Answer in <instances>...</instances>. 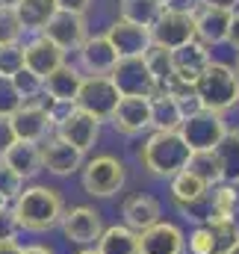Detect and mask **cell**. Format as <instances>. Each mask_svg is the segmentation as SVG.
I'll use <instances>...</instances> for the list:
<instances>
[{
	"mask_svg": "<svg viewBox=\"0 0 239 254\" xmlns=\"http://www.w3.org/2000/svg\"><path fill=\"white\" fill-rule=\"evenodd\" d=\"M12 213H15L21 231L45 234V231H54L57 225H62L65 201H62L60 190L45 187V184H33V187L18 192V198L12 201Z\"/></svg>",
	"mask_w": 239,
	"mask_h": 254,
	"instance_id": "obj_1",
	"label": "cell"
},
{
	"mask_svg": "<svg viewBox=\"0 0 239 254\" xmlns=\"http://www.w3.org/2000/svg\"><path fill=\"white\" fill-rule=\"evenodd\" d=\"M189 157H192V148L183 142L178 130H154L139 148V163L154 178H163V181H172L175 175H180Z\"/></svg>",
	"mask_w": 239,
	"mask_h": 254,
	"instance_id": "obj_2",
	"label": "cell"
},
{
	"mask_svg": "<svg viewBox=\"0 0 239 254\" xmlns=\"http://www.w3.org/2000/svg\"><path fill=\"white\" fill-rule=\"evenodd\" d=\"M195 98H198L201 110H210V113H219V116H225L228 110H234L239 104L237 68L213 60L204 68V74L195 80Z\"/></svg>",
	"mask_w": 239,
	"mask_h": 254,
	"instance_id": "obj_3",
	"label": "cell"
},
{
	"mask_svg": "<svg viewBox=\"0 0 239 254\" xmlns=\"http://www.w3.org/2000/svg\"><path fill=\"white\" fill-rule=\"evenodd\" d=\"M121 95L116 89V83L110 80V74H86L83 83H80V92H77V101L74 107L95 116L98 122H110L116 107H119Z\"/></svg>",
	"mask_w": 239,
	"mask_h": 254,
	"instance_id": "obj_4",
	"label": "cell"
},
{
	"mask_svg": "<svg viewBox=\"0 0 239 254\" xmlns=\"http://www.w3.org/2000/svg\"><path fill=\"white\" fill-rule=\"evenodd\" d=\"M83 190L92 198H110L124 187L127 169L116 154H98L89 163H83Z\"/></svg>",
	"mask_w": 239,
	"mask_h": 254,
	"instance_id": "obj_5",
	"label": "cell"
},
{
	"mask_svg": "<svg viewBox=\"0 0 239 254\" xmlns=\"http://www.w3.org/2000/svg\"><path fill=\"white\" fill-rule=\"evenodd\" d=\"M178 133L183 136V142H186L192 151H213V148L225 139L228 122H225V116H219V113L198 110V113H192V116H183Z\"/></svg>",
	"mask_w": 239,
	"mask_h": 254,
	"instance_id": "obj_6",
	"label": "cell"
},
{
	"mask_svg": "<svg viewBox=\"0 0 239 254\" xmlns=\"http://www.w3.org/2000/svg\"><path fill=\"white\" fill-rule=\"evenodd\" d=\"M12 130H15V139L18 142H33V145H42L51 133H54V119L45 107V98H36L30 104H21L12 116Z\"/></svg>",
	"mask_w": 239,
	"mask_h": 254,
	"instance_id": "obj_7",
	"label": "cell"
},
{
	"mask_svg": "<svg viewBox=\"0 0 239 254\" xmlns=\"http://www.w3.org/2000/svg\"><path fill=\"white\" fill-rule=\"evenodd\" d=\"M110 80L116 83L121 98H154V92L160 86L154 80V74L148 71V65H145L142 57L119 60L116 68H113V74H110Z\"/></svg>",
	"mask_w": 239,
	"mask_h": 254,
	"instance_id": "obj_8",
	"label": "cell"
},
{
	"mask_svg": "<svg viewBox=\"0 0 239 254\" xmlns=\"http://www.w3.org/2000/svg\"><path fill=\"white\" fill-rule=\"evenodd\" d=\"M62 234L74 246H83V249L95 246L101 240V234H104V219H101V213L95 207H86V204L71 207L62 216Z\"/></svg>",
	"mask_w": 239,
	"mask_h": 254,
	"instance_id": "obj_9",
	"label": "cell"
},
{
	"mask_svg": "<svg viewBox=\"0 0 239 254\" xmlns=\"http://www.w3.org/2000/svg\"><path fill=\"white\" fill-rule=\"evenodd\" d=\"M45 39H51L62 54H71V51H80V45L86 42L89 36V24H86V15H74V12H62L57 9L54 18L48 21V27L42 30Z\"/></svg>",
	"mask_w": 239,
	"mask_h": 254,
	"instance_id": "obj_10",
	"label": "cell"
},
{
	"mask_svg": "<svg viewBox=\"0 0 239 254\" xmlns=\"http://www.w3.org/2000/svg\"><path fill=\"white\" fill-rule=\"evenodd\" d=\"M195 42V15L163 12L160 21L151 27V45L163 51H178L183 45Z\"/></svg>",
	"mask_w": 239,
	"mask_h": 254,
	"instance_id": "obj_11",
	"label": "cell"
},
{
	"mask_svg": "<svg viewBox=\"0 0 239 254\" xmlns=\"http://www.w3.org/2000/svg\"><path fill=\"white\" fill-rule=\"evenodd\" d=\"M54 133L60 136L62 142H68V145H74L77 151L86 154V151L98 142V136H101V122H98L95 116H89V113L71 107L60 122H57V130H54Z\"/></svg>",
	"mask_w": 239,
	"mask_h": 254,
	"instance_id": "obj_12",
	"label": "cell"
},
{
	"mask_svg": "<svg viewBox=\"0 0 239 254\" xmlns=\"http://www.w3.org/2000/svg\"><path fill=\"white\" fill-rule=\"evenodd\" d=\"M39 151H42V169H48L57 178H68V175L83 169V151H77L74 145L62 142L57 133H51L39 145Z\"/></svg>",
	"mask_w": 239,
	"mask_h": 254,
	"instance_id": "obj_13",
	"label": "cell"
},
{
	"mask_svg": "<svg viewBox=\"0 0 239 254\" xmlns=\"http://www.w3.org/2000/svg\"><path fill=\"white\" fill-rule=\"evenodd\" d=\"M186 252V234L180 225L160 219L154 228L139 234V254H183Z\"/></svg>",
	"mask_w": 239,
	"mask_h": 254,
	"instance_id": "obj_14",
	"label": "cell"
},
{
	"mask_svg": "<svg viewBox=\"0 0 239 254\" xmlns=\"http://www.w3.org/2000/svg\"><path fill=\"white\" fill-rule=\"evenodd\" d=\"M104 36H107L110 45L116 48L119 60H127V57H145V51L151 48V30L136 27V24H130V21H121V18H116V21L107 27Z\"/></svg>",
	"mask_w": 239,
	"mask_h": 254,
	"instance_id": "obj_15",
	"label": "cell"
},
{
	"mask_svg": "<svg viewBox=\"0 0 239 254\" xmlns=\"http://www.w3.org/2000/svg\"><path fill=\"white\" fill-rule=\"evenodd\" d=\"M110 122L121 136H139L151 130V98H121Z\"/></svg>",
	"mask_w": 239,
	"mask_h": 254,
	"instance_id": "obj_16",
	"label": "cell"
},
{
	"mask_svg": "<svg viewBox=\"0 0 239 254\" xmlns=\"http://www.w3.org/2000/svg\"><path fill=\"white\" fill-rule=\"evenodd\" d=\"M77 57H80V71H86V74H113V68L119 63V54L104 33L86 36Z\"/></svg>",
	"mask_w": 239,
	"mask_h": 254,
	"instance_id": "obj_17",
	"label": "cell"
},
{
	"mask_svg": "<svg viewBox=\"0 0 239 254\" xmlns=\"http://www.w3.org/2000/svg\"><path fill=\"white\" fill-rule=\"evenodd\" d=\"M62 63H65V54H62L51 39H45L42 33L33 36V39L24 45V68H30V71H33L36 77H42V80H45L48 74H54Z\"/></svg>",
	"mask_w": 239,
	"mask_h": 254,
	"instance_id": "obj_18",
	"label": "cell"
},
{
	"mask_svg": "<svg viewBox=\"0 0 239 254\" xmlns=\"http://www.w3.org/2000/svg\"><path fill=\"white\" fill-rule=\"evenodd\" d=\"M121 216H124V225L136 234L154 228L160 219H163V204L154 198V195H145V192H136L130 195L124 204H121Z\"/></svg>",
	"mask_w": 239,
	"mask_h": 254,
	"instance_id": "obj_19",
	"label": "cell"
},
{
	"mask_svg": "<svg viewBox=\"0 0 239 254\" xmlns=\"http://www.w3.org/2000/svg\"><path fill=\"white\" fill-rule=\"evenodd\" d=\"M83 71L71 63H62L54 74L45 77V95L54 101V104H62V107H74L77 101V92H80V83H83Z\"/></svg>",
	"mask_w": 239,
	"mask_h": 254,
	"instance_id": "obj_20",
	"label": "cell"
},
{
	"mask_svg": "<svg viewBox=\"0 0 239 254\" xmlns=\"http://www.w3.org/2000/svg\"><path fill=\"white\" fill-rule=\"evenodd\" d=\"M231 15H234V12L201 6L198 15H195V39H198L204 48L225 45V42H228V33H231Z\"/></svg>",
	"mask_w": 239,
	"mask_h": 254,
	"instance_id": "obj_21",
	"label": "cell"
},
{
	"mask_svg": "<svg viewBox=\"0 0 239 254\" xmlns=\"http://www.w3.org/2000/svg\"><path fill=\"white\" fill-rule=\"evenodd\" d=\"M172 63H175V77L186 80V83H195V80L204 74V68L213 63V57H210V51L195 39V42L183 45L178 51H172Z\"/></svg>",
	"mask_w": 239,
	"mask_h": 254,
	"instance_id": "obj_22",
	"label": "cell"
},
{
	"mask_svg": "<svg viewBox=\"0 0 239 254\" xmlns=\"http://www.w3.org/2000/svg\"><path fill=\"white\" fill-rule=\"evenodd\" d=\"M9 3H12L24 33H33V36H39L57 12V0H9Z\"/></svg>",
	"mask_w": 239,
	"mask_h": 254,
	"instance_id": "obj_23",
	"label": "cell"
},
{
	"mask_svg": "<svg viewBox=\"0 0 239 254\" xmlns=\"http://www.w3.org/2000/svg\"><path fill=\"white\" fill-rule=\"evenodd\" d=\"M21 181H33L42 172V151L33 142H15L3 157H0Z\"/></svg>",
	"mask_w": 239,
	"mask_h": 254,
	"instance_id": "obj_24",
	"label": "cell"
},
{
	"mask_svg": "<svg viewBox=\"0 0 239 254\" xmlns=\"http://www.w3.org/2000/svg\"><path fill=\"white\" fill-rule=\"evenodd\" d=\"M219 169H222V184L239 187V127H228L225 139L213 148Z\"/></svg>",
	"mask_w": 239,
	"mask_h": 254,
	"instance_id": "obj_25",
	"label": "cell"
},
{
	"mask_svg": "<svg viewBox=\"0 0 239 254\" xmlns=\"http://www.w3.org/2000/svg\"><path fill=\"white\" fill-rule=\"evenodd\" d=\"M180 122H183L180 104L163 86H157L151 98V130H180Z\"/></svg>",
	"mask_w": 239,
	"mask_h": 254,
	"instance_id": "obj_26",
	"label": "cell"
},
{
	"mask_svg": "<svg viewBox=\"0 0 239 254\" xmlns=\"http://www.w3.org/2000/svg\"><path fill=\"white\" fill-rule=\"evenodd\" d=\"M95 249L101 254H139V234L130 231L127 225H110L104 228Z\"/></svg>",
	"mask_w": 239,
	"mask_h": 254,
	"instance_id": "obj_27",
	"label": "cell"
},
{
	"mask_svg": "<svg viewBox=\"0 0 239 254\" xmlns=\"http://www.w3.org/2000/svg\"><path fill=\"white\" fill-rule=\"evenodd\" d=\"M119 12H121L119 15L121 21H130V24H136V27L151 30V27L160 21V15H163L166 9H163V0H121Z\"/></svg>",
	"mask_w": 239,
	"mask_h": 254,
	"instance_id": "obj_28",
	"label": "cell"
},
{
	"mask_svg": "<svg viewBox=\"0 0 239 254\" xmlns=\"http://www.w3.org/2000/svg\"><path fill=\"white\" fill-rule=\"evenodd\" d=\"M207 190H210V187H207L201 178H195L192 172H186V169L172 178V201H175V207H186V204L204 198Z\"/></svg>",
	"mask_w": 239,
	"mask_h": 254,
	"instance_id": "obj_29",
	"label": "cell"
},
{
	"mask_svg": "<svg viewBox=\"0 0 239 254\" xmlns=\"http://www.w3.org/2000/svg\"><path fill=\"white\" fill-rule=\"evenodd\" d=\"M186 172L201 178L207 187H219L222 184V169H219V160H216L213 151H192V157L186 163Z\"/></svg>",
	"mask_w": 239,
	"mask_h": 254,
	"instance_id": "obj_30",
	"label": "cell"
},
{
	"mask_svg": "<svg viewBox=\"0 0 239 254\" xmlns=\"http://www.w3.org/2000/svg\"><path fill=\"white\" fill-rule=\"evenodd\" d=\"M207 228H210V237H213V254H228L239 243L237 219H222V222H213Z\"/></svg>",
	"mask_w": 239,
	"mask_h": 254,
	"instance_id": "obj_31",
	"label": "cell"
},
{
	"mask_svg": "<svg viewBox=\"0 0 239 254\" xmlns=\"http://www.w3.org/2000/svg\"><path fill=\"white\" fill-rule=\"evenodd\" d=\"M210 198H213V210L222 219H237L239 210V192L237 187H228V184H219V187H210Z\"/></svg>",
	"mask_w": 239,
	"mask_h": 254,
	"instance_id": "obj_32",
	"label": "cell"
},
{
	"mask_svg": "<svg viewBox=\"0 0 239 254\" xmlns=\"http://www.w3.org/2000/svg\"><path fill=\"white\" fill-rule=\"evenodd\" d=\"M145 65H148V71L154 74V80L163 86V83H169L172 77H175V63H172V51H163V48H148L145 51Z\"/></svg>",
	"mask_w": 239,
	"mask_h": 254,
	"instance_id": "obj_33",
	"label": "cell"
},
{
	"mask_svg": "<svg viewBox=\"0 0 239 254\" xmlns=\"http://www.w3.org/2000/svg\"><path fill=\"white\" fill-rule=\"evenodd\" d=\"M9 80H12V86H15V92H18V98H21L24 104H30V101H36V98H42V95H45V80H42V77H36L30 68L15 71Z\"/></svg>",
	"mask_w": 239,
	"mask_h": 254,
	"instance_id": "obj_34",
	"label": "cell"
},
{
	"mask_svg": "<svg viewBox=\"0 0 239 254\" xmlns=\"http://www.w3.org/2000/svg\"><path fill=\"white\" fill-rule=\"evenodd\" d=\"M21 36H24V27L12 9V3L0 6V48L6 45H21Z\"/></svg>",
	"mask_w": 239,
	"mask_h": 254,
	"instance_id": "obj_35",
	"label": "cell"
},
{
	"mask_svg": "<svg viewBox=\"0 0 239 254\" xmlns=\"http://www.w3.org/2000/svg\"><path fill=\"white\" fill-rule=\"evenodd\" d=\"M21 68H24V45L0 48V77H12Z\"/></svg>",
	"mask_w": 239,
	"mask_h": 254,
	"instance_id": "obj_36",
	"label": "cell"
},
{
	"mask_svg": "<svg viewBox=\"0 0 239 254\" xmlns=\"http://www.w3.org/2000/svg\"><path fill=\"white\" fill-rule=\"evenodd\" d=\"M21 104H24V101L18 98L12 80H9V77H0V119H9Z\"/></svg>",
	"mask_w": 239,
	"mask_h": 254,
	"instance_id": "obj_37",
	"label": "cell"
},
{
	"mask_svg": "<svg viewBox=\"0 0 239 254\" xmlns=\"http://www.w3.org/2000/svg\"><path fill=\"white\" fill-rule=\"evenodd\" d=\"M21 190H24V181H21V178H18L9 166L0 160V195H3L6 201H15Z\"/></svg>",
	"mask_w": 239,
	"mask_h": 254,
	"instance_id": "obj_38",
	"label": "cell"
},
{
	"mask_svg": "<svg viewBox=\"0 0 239 254\" xmlns=\"http://www.w3.org/2000/svg\"><path fill=\"white\" fill-rule=\"evenodd\" d=\"M186 243H189V254H213V237L207 225H198Z\"/></svg>",
	"mask_w": 239,
	"mask_h": 254,
	"instance_id": "obj_39",
	"label": "cell"
},
{
	"mask_svg": "<svg viewBox=\"0 0 239 254\" xmlns=\"http://www.w3.org/2000/svg\"><path fill=\"white\" fill-rule=\"evenodd\" d=\"M21 234V225L12 213V207L0 210V243H15V237Z\"/></svg>",
	"mask_w": 239,
	"mask_h": 254,
	"instance_id": "obj_40",
	"label": "cell"
},
{
	"mask_svg": "<svg viewBox=\"0 0 239 254\" xmlns=\"http://www.w3.org/2000/svg\"><path fill=\"white\" fill-rule=\"evenodd\" d=\"M166 12H178V15H198L201 0H163Z\"/></svg>",
	"mask_w": 239,
	"mask_h": 254,
	"instance_id": "obj_41",
	"label": "cell"
},
{
	"mask_svg": "<svg viewBox=\"0 0 239 254\" xmlns=\"http://www.w3.org/2000/svg\"><path fill=\"white\" fill-rule=\"evenodd\" d=\"M18 139H15V130H12V122L9 119H0V157L15 145Z\"/></svg>",
	"mask_w": 239,
	"mask_h": 254,
	"instance_id": "obj_42",
	"label": "cell"
},
{
	"mask_svg": "<svg viewBox=\"0 0 239 254\" xmlns=\"http://www.w3.org/2000/svg\"><path fill=\"white\" fill-rule=\"evenodd\" d=\"M92 6V0H57V9L62 12H74V15H86Z\"/></svg>",
	"mask_w": 239,
	"mask_h": 254,
	"instance_id": "obj_43",
	"label": "cell"
},
{
	"mask_svg": "<svg viewBox=\"0 0 239 254\" xmlns=\"http://www.w3.org/2000/svg\"><path fill=\"white\" fill-rule=\"evenodd\" d=\"M201 6H207V9H225V12H237L239 0H201Z\"/></svg>",
	"mask_w": 239,
	"mask_h": 254,
	"instance_id": "obj_44",
	"label": "cell"
},
{
	"mask_svg": "<svg viewBox=\"0 0 239 254\" xmlns=\"http://www.w3.org/2000/svg\"><path fill=\"white\" fill-rule=\"evenodd\" d=\"M228 45H231L234 51H239V9L231 15V33H228Z\"/></svg>",
	"mask_w": 239,
	"mask_h": 254,
	"instance_id": "obj_45",
	"label": "cell"
},
{
	"mask_svg": "<svg viewBox=\"0 0 239 254\" xmlns=\"http://www.w3.org/2000/svg\"><path fill=\"white\" fill-rule=\"evenodd\" d=\"M21 254H57L51 246H24Z\"/></svg>",
	"mask_w": 239,
	"mask_h": 254,
	"instance_id": "obj_46",
	"label": "cell"
},
{
	"mask_svg": "<svg viewBox=\"0 0 239 254\" xmlns=\"http://www.w3.org/2000/svg\"><path fill=\"white\" fill-rule=\"evenodd\" d=\"M24 246H18V243H0V254H21Z\"/></svg>",
	"mask_w": 239,
	"mask_h": 254,
	"instance_id": "obj_47",
	"label": "cell"
},
{
	"mask_svg": "<svg viewBox=\"0 0 239 254\" xmlns=\"http://www.w3.org/2000/svg\"><path fill=\"white\" fill-rule=\"evenodd\" d=\"M77 254H101V252H98L95 246H86V249H80V252H77Z\"/></svg>",
	"mask_w": 239,
	"mask_h": 254,
	"instance_id": "obj_48",
	"label": "cell"
},
{
	"mask_svg": "<svg viewBox=\"0 0 239 254\" xmlns=\"http://www.w3.org/2000/svg\"><path fill=\"white\" fill-rule=\"evenodd\" d=\"M6 207H9V201H6V198L0 195V210H6Z\"/></svg>",
	"mask_w": 239,
	"mask_h": 254,
	"instance_id": "obj_49",
	"label": "cell"
},
{
	"mask_svg": "<svg viewBox=\"0 0 239 254\" xmlns=\"http://www.w3.org/2000/svg\"><path fill=\"white\" fill-rule=\"evenodd\" d=\"M228 254H239V243H237V246H234V249H231Z\"/></svg>",
	"mask_w": 239,
	"mask_h": 254,
	"instance_id": "obj_50",
	"label": "cell"
},
{
	"mask_svg": "<svg viewBox=\"0 0 239 254\" xmlns=\"http://www.w3.org/2000/svg\"><path fill=\"white\" fill-rule=\"evenodd\" d=\"M237 77H239V57H237Z\"/></svg>",
	"mask_w": 239,
	"mask_h": 254,
	"instance_id": "obj_51",
	"label": "cell"
},
{
	"mask_svg": "<svg viewBox=\"0 0 239 254\" xmlns=\"http://www.w3.org/2000/svg\"><path fill=\"white\" fill-rule=\"evenodd\" d=\"M6 3H9V0H0V6H6Z\"/></svg>",
	"mask_w": 239,
	"mask_h": 254,
	"instance_id": "obj_52",
	"label": "cell"
}]
</instances>
